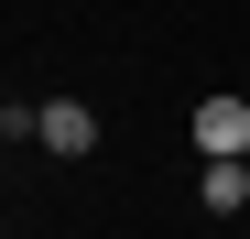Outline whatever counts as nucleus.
I'll return each instance as SVG.
<instances>
[{
	"label": "nucleus",
	"instance_id": "2",
	"mask_svg": "<svg viewBox=\"0 0 250 239\" xmlns=\"http://www.w3.org/2000/svg\"><path fill=\"white\" fill-rule=\"evenodd\" d=\"M33 141L55 163H76V152H98V109L87 98H33Z\"/></svg>",
	"mask_w": 250,
	"mask_h": 239
},
{
	"label": "nucleus",
	"instance_id": "1",
	"mask_svg": "<svg viewBox=\"0 0 250 239\" xmlns=\"http://www.w3.org/2000/svg\"><path fill=\"white\" fill-rule=\"evenodd\" d=\"M185 131H196V152H207V163H250V98H196V120H185Z\"/></svg>",
	"mask_w": 250,
	"mask_h": 239
},
{
	"label": "nucleus",
	"instance_id": "3",
	"mask_svg": "<svg viewBox=\"0 0 250 239\" xmlns=\"http://www.w3.org/2000/svg\"><path fill=\"white\" fill-rule=\"evenodd\" d=\"M196 207H207V218H239V207H250V163H207V174H196Z\"/></svg>",
	"mask_w": 250,
	"mask_h": 239
}]
</instances>
